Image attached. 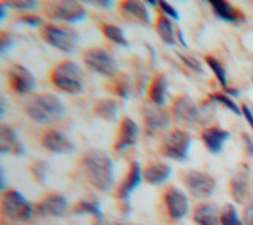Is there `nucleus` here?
<instances>
[{
    "label": "nucleus",
    "mask_w": 253,
    "mask_h": 225,
    "mask_svg": "<svg viewBox=\"0 0 253 225\" xmlns=\"http://www.w3.org/2000/svg\"><path fill=\"white\" fill-rule=\"evenodd\" d=\"M164 203H166L169 216L175 221L186 218V214L189 213V200L186 194L175 186L164 192Z\"/></svg>",
    "instance_id": "obj_12"
},
{
    "label": "nucleus",
    "mask_w": 253,
    "mask_h": 225,
    "mask_svg": "<svg viewBox=\"0 0 253 225\" xmlns=\"http://www.w3.org/2000/svg\"><path fill=\"white\" fill-rule=\"evenodd\" d=\"M228 138L230 133L227 130L217 129V127H208L202 133V139L211 153H219L223 147V144L228 141Z\"/></svg>",
    "instance_id": "obj_19"
},
{
    "label": "nucleus",
    "mask_w": 253,
    "mask_h": 225,
    "mask_svg": "<svg viewBox=\"0 0 253 225\" xmlns=\"http://www.w3.org/2000/svg\"><path fill=\"white\" fill-rule=\"evenodd\" d=\"M192 144V138L184 130H172L169 135L164 136L161 144V152L175 161H184L189 155V149Z\"/></svg>",
    "instance_id": "obj_6"
},
{
    "label": "nucleus",
    "mask_w": 253,
    "mask_h": 225,
    "mask_svg": "<svg viewBox=\"0 0 253 225\" xmlns=\"http://www.w3.org/2000/svg\"><path fill=\"white\" fill-rule=\"evenodd\" d=\"M222 211L214 203H200L194 210V221L199 225H220Z\"/></svg>",
    "instance_id": "obj_20"
},
{
    "label": "nucleus",
    "mask_w": 253,
    "mask_h": 225,
    "mask_svg": "<svg viewBox=\"0 0 253 225\" xmlns=\"http://www.w3.org/2000/svg\"><path fill=\"white\" fill-rule=\"evenodd\" d=\"M184 184L196 199H208L216 191V180L205 172H188L184 175Z\"/></svg>",
    "instance_id": "obj_10"
},
{
    "label": "nucleus",
    "mask_w": 253,
    "mask_h": 225,
    "mask_svg": "<svg viewBox=\"0 0 253 225\" xmlns=\"http://www.w3.org/2000/svg\"><path fill=\"white\" fill-rule=\"evenodd\" d=\"M247 177L244 174H238L235 179L231 180V195L238 203H242L247 197Z\"/></svg>",
    "instance_id": "obj_28"
},
{
    "label": "nucleus",
    "mask_w": 253,
    "mask_h": 225,
    "mask_svg": "<svg viewBox=\"0 0 253 225\" xmlns=\"http://www.w3.org/2000/svg\"><path fill=\"white\" fill-rule=\"evenodd\" d=\"M25 113L36 124H55L66 116V106L52 94H38L25 103Z\"/></svg>",
    "instance_id": "obj_2"
},
{
    "label": "nucleus",
    "mask_w": 253,
    "mask_h": 225,
    "mask_svg": "<svg viewBox=\"0 0 253 225\" xmlns=\"http://www.w3.org/2000/svg\"><path fill=\"white\" fill-rule=\"evenodd\" d=\"M79 33L72 27L56 25V24H45L42 27V39L48 44L55 47L56 50H61L64 53L75 52L79 45Z\"/></svg>",
    "instance_id": "obj_4"
},
{
    "label": "nucleus",
    "mask_w": 253,
    "mask_h": 225,
    "mask_svg": "<svg viewBox=\"0 0 253 225\" xmlns=\"http://www.w3.org/2000/svg\"><path fill=\"white\" fill-rule=\"evenodd\" d=\"M102 32L105 35V38H108L111 43L114 44H119L122 47H128L130 43L126 41V38L122 32V28L118 27V25H114V24H103L102 25Z\"/></svg>",
    "instance_id": "obj_29"
},
{
    "label": "nucleus",
    "mask_w": 253,
    "mask_h": 225,
    "mask_svg": "<svg viewBox=\"0 0 253 225\" xmlns=\"http://www.w3.org/2000/svg\"><path fill=\"white\" fill-rule=\"evenodd\" d=\"M157 32L160 38L163 39V43H166L169 45L175 44V32H173V24L169 17L164 14H160L157 19Z\"/></svg>",
    "instance_id": "obj_27"
},
{
    "label": "nucleus",
    "mask_w": 253,
    "mask_h": 225,
    "mask_svg": "<svg viewBox=\"0 0 253 225\" xmlns=\"http://www.w3.org/2000/svg\"><path fill=\"white\" fill-rule=\"evenodd\" d=\"M13 45V36L11 35H3L2 38V53H6Z\"/></svg>",
    "instance_id": "obj_39"
},
{
    "label": "nucleus",
    "mask_w": 253,
    "mask_h": 225,
    "mask_svg": "<svg viewBox=\"0 0 253 225\" xmlns=\"http://www.w3.org/2000/svg\"><path fill=\"white\" fill-rule=\"evenodd\" d=\"M244 225H253V194L250 195L244 210Z\"/></svg>",
    "instance_id": "obj_38"
},
{
    "label": "nucleus",
    "mask_w": 253,
    "mask_h": 225,
    "mask_svg": "<svg viewBox=\"0 0 253 225\" xmlns=\"http://www.w3.org/2000/svg\"><path fill=\"white\" fill-rule=\"evenodd\" d=\"M2 153H14L21 155L24 153L22 144L19 141V136L13 127L2 124Z\"/></svg>",
    "instance_id": "obj_22"
},
{
    "label": "nucleus",
    "mask_w": 253,
    "mask_h": 225,
    "mask_svg": "<svg viewBox=\"0 0 253 225\" xmlns=\"http://www.w3.org/2000/svg\"><path fill=\"white\" fill-rule=\"evenodd\" d=\"M45 13L55 21L66 24L80 22L86 17V9L80 2L75 0H63V2H50L45 5Z\"/></svg>",
    "instance_id": "obj_7"
},
{
    "label": "nucleus",
    "mask_w": 253,
    "mask_h": 225,
    "mask_svg": "<svg viewBox=\"0 0 253 225\" xmlns=\"http://www.w3.org/2000/svg\"><path fill=\"white\" fill-rule=\"evenodd\" d=\"M144 122L150 133L168 129L170 124V116L166 110L158 105H145L144 106Z\"/></svg>",
    "instance_id": "obj_15"
},
{
    "label": "nucleus",
    "mask_w": 253,
    "mask_h": 225,
    "mask_svg": "<svg viewBox=\"0 0 253 225\" xmlns=\"http://www.w3.org/2000/svg\"><path fill=\"white\" fill-rule=\"evenodd\" d=\"M92 5H97V6H111V2H95Z\"/></svg>",
    "instance_id": "obj_45"
},
{
    "label": "nucleus",
    "mask_w": 253,
    "mask_h": 225,
    "mask_svg": "<svg viewBox=\"0 0 253 225\" xmlns=\"http://www.w3.org/2000/svg\"><path fill=\"white\" fill-rule=\"evenodd\" d=\"M210 5L212 8L214 14H216L219 19H222V21L233 22V24L239 22L241 14L231 3L225 2V0H212V2H210Z\"/></svg>",
    "instance_id": "obj_24"
},
{
    "label": "nucleus",
    "mask_w": 253,
    "mask_h": 225,
    "mask_svg": "<svg viewBox=\"0 0 253 225\" xmlns=\"http://www.w3.org/2000/svg\"><path fill=\"white\" fill-rule=\"evenodd\" d=\"M205 61H207V64L211 67V71L214 72L216 78L220 82V85L227 90L228 86H227V72H225V67H223L222 63H220L219 60H216L214 56H207V58H205Z\"/></svg>",
    "instance_id": "obj_30"
},
{
    "label": "nucleus",
    "mask_w": 253,
    "mask_h": 225,
    "mask_svg": "<svg viewBox=\"0 0 253 225\" xmlns=\"http://www.w3.org/2000/svg\"><path fill=\"white\" fill-rule=\"evenodd\" d=\"M2 210L5 218L14 222H27L33 218L35 207L19 191H5L2 199Z\"/></svg>",
    "instance_id": "obj_5"
},
{
    "label": "nucleus",
    "mask_w": 253,
    "mask_h": 225,
    "mask_svg": "<svg viewBox=\"0 0 253 225\" xmlns=\"http://www.w3.org/2000/svg\"><path fill=\"white\" fill-rule=\"evenodd\" d=\"M211 100H212V102H217V103H222L223 106H227V108H228L230 111H233V113L238 114V116L242 114V110L236 105V102L233 100L231 97L225 95V94H212V95H211Z\"/></svg>",
    "instance_id": "obj_33"
},
{
    "label": "nucleus",
    "mask_w": 253,
    "mask_h": 225,
    "mask_svg": "<svg viewBox=\"0 0 253 225\" xmlns=\"http://www.w3.org/2000/svg\"><path fill=\"white\" fill-rule=\"evenodd\" d=\"M114 225H124V224H114Z\"/></svg>",
    "instance_id": "obj_47"
},
{
    "label": "nucleus",
    "mask_w": 253,
    "mask_h": 225,
    "mask_svg": "<svg viewBox=\"0 0 253 225\" xmlns=\"http://www.w3.org/2000/svg\"><path fill=\"white\" fill-rule=\"evenodd\" d=\"M149 97H150V100H152L153 105L163 106L164 103H166V99H168V78L164 77L163 74L155 75L153 82L150 85Z\"/></svg>",
    "instance_id": "obj_23"
},
{
    "label": "nucleus",
    "mask_w": 253,
    "mask_h": 225,
    "mask_svg": "<svg viewBox=\"0 0 253 225\" xmlns=\"http://www.w3.org/2000/svg\"><path fill=\"white\" fill-rule=\"evenodd\" d=\"M84 64L89 67L92 72H97L103 77H116L118 74V64L111 53L103 48H89L83 55Z\"/></svg>",
    "instance_id": "obj_9"
},
{
    "label": "nucleus",
    "mask_w": 253,
    "mask_h": 225,
    "mask_svg": "<svg viewBox=\"0 0 253 225\" xmlns=\"http://www.w3.org/2000/svg\"><path fill=\"white\" fill-rule=\"evenodd\" d=\"M144 179V171L141 168V164L139 163H131L130 166V171L128 174H126V179L124 180V183L121 184V188L118 191V195H119V199L124 200V202H128L130 199V195L134 192V189L139 186L141 181Z\"/></svg>",
    "instance_id": "obj_17"
},
{
    "label": "nucleus",
    "mask_w": 253,
    "mask_h": 225,
    "mask_svg": "<svg viewBox=\"0 0 253 225\" xmlns=\"http://www.w3.org/2000/svg\"><path fill=\"white\" fill-rule=\"evenodd\" d=\"M94 111L95 114L102 117V119L105 121H116L118 119V103H116L114 100H110V99H102L95 103L94 106Z\"/></svg>",
    "instance_id": "obj_26"
},
{
    "label": "nucleus",
    "mask_w": 253,
    "mask_h": 225,
    "mask_svg": "<svg viewBox=\"0 0 253 225\" xmlns=\"http://www.w3.org/2000/svg\"><path fill=\"white\" fill-rule=\"evenodd\" d=\"M172 175V168L164 163H152L144 169V180L152 186H158L168 181Z\"/></svg>",
    "instance_id": "obj_21"
},
{
    "label": "nucleus",
    "mask_w": 253,
    "mask_h": 225,
    "mask_svg": "<svg viewBox=\"0 0 253 225\" xmlns=\"http://www.w3.org/2000/svg\"><path fill=\"white\" fill-rule=\"evenodd\" d=\"M139 138V127L130 117H124L121 122V130H119V138L118 142L114 144L116 152H124L125 149L133 147L138 142Z\"/></svg>",
    "instance_id": "obj_16"
},
{
    "label": "nucleus",
    "mask_w": 253,
    "mask_h": 225,
    "mask_svg": "<svg viewBox=\"0 0 253 225\" xmlns=\"http://www.w3.org/2000/svg\"><path fill=\"white\" fill-rule=\"evenodd\" d=\"M83 172L94 188L102 192H108L114 186V163L111 156L103 150L86 152L83 160Z\"/></svg>",
    "instance_id": "obj_1"
},
{
    "label": "nucleus",
    "mask_w": 253,
    "mask_h": 225,
    "mask_svg": "<svg viewBox=\"0 0 253 225\" xmlns=\"http://www.w3.org/2000/svg\"><path fill=\"white\" fill-rule=\"evenodd\" d=\"M41 142L42 145L50 150L52 153H61V155H69L75 150V145L74 142L67 138V136L60 132V130H55V129H50L47 130L42 138H41Z\"/></svg>",
    "instance_id": "obj_13"
},
{
    "label": "nucleus",
    "mask_w": 253,
    "mask_h": 225,
    "mask_svg": "<svg viewBox=\"0 0 253 225\" xmlns=\"http://www.w3.org/2000/svg\"><path fill=\"white\" fill-rule=\"evenodd\" d=\"M74 214H80V216H83V214H89V216H92L95 219V225L103 224V213H102L100 205L97 202L83 200L80 203H77L74 208Z\"/></svg>",
    "instance_id": "obj_25"
},
{
    "label": "nucleus",
    "mask_w": 253,
    "mask_h": 225,
    "mask_svg": "<svg viewBox=\"0 0 253 225\" xmlns=\"http://www.w3.org/2000/svg\"><path fill=\"white\" fill-rule=\"evenodd\" d=\"M113 91L118 94L121 99H128L130 91H131V85L128 77H118V80L113 83Z\"/></svg>",
    "instance_id": "obj_32"
},
{
    "label": "nucleus",
    "mask_w": 253,
    "mask_h": 225,
    "mask_svg": "<svg viewBox=\"0 0 253 225\" xmlns=\"http://www.w3.org/2000/svg\"><path fill=\"white\" fill-rule=\"evenodd\" d=\"M205 108H207V103L203 106H197L191 97L183 95L173 103L172 114L178 124L192 127V125L202 122V117L205 114Z\"/></svg>",
    "instance_id": "obj_8"
},
{
    "label": "nucleus",
    "mask_w": 253,
    "mask_h": 225,
    "mask_svg": "<svg viewBox=\"0 0 253 225\" xmlns=\"http://www.w3.org/2000/svg\"><path fill=\"white\" fill-rule=\"evenodd\" d=\"M2 189L6 191V171L2 168Z\"/></svg>",
    "instance_id": "obj_42"
},
{
    "label": "nucleus",
    "mask_w": 253,
    "mask_h": 225,
    "mask_svg": "<svg viewBox=\"0 0 253 225\" xmlns=\"http://www.w3.org/2000/svg\"><path fill=\"white\" fill-rule=\"evenodd\" d=\"M5 113H6V99L2 97V116H5Z\"/></svg>",
    "instance_id": "obj_44"
},
{
    "label": "nucleus",
    "mask_w": 253,
    "mask_h": 225,
    "mask_svg": "<svg viewBox=\"0 0 253 225\" xmlns=\"http://www.w3.org/2000/svg\"><path fill=\"white\" fill-rule=\"evenodd\" d=\"M0 8H2V13H0V19H5V16H6V3L5 2H2V5H0Z\"/></svg>",
    "instance_id": "obj_43"
},
{
    "label": "nucleus",
    "mask_w": 253,
    "mask_h": 225,
    "mask_svg": "<svg viewBox=\"0 0 253 225\" xmlns=\"http://www.w3.org/2000/svg\"><path fill=\"white\" fill-rule=\"evenodd\" d=\"M244 142L247 144V149H249V152H250V155L253 156V142H252V139H250V136H244Z\"/></svg>",
    "instance_id": "obj_41"
},
{
    "label": "nucleus",
    "mask_w": 253,
    "mask_h": 225,
    "mask_svg": "<svg viewBox=\"0 0 253 225\" xmlns=\"http://www.w3.org/2000/svg\"><path fill=\"white\" fill-rule=\"evenodd\" d=\"M158 6L161 8V13L166 16V17H169V19H175V21H178L180 19V14H178V11L175 9L170 3H168V2H158Z\"/></svg>",
    "instance_id": "obj_36"
},
{
    "label": "nucleus",
    "mask_w": 253,
    "mask_h": 225,
    "mask_svg": "<svg viewBox=\"0 0 253 225\" xmlns=\"http://www.w3.org/2000/svg\"><path fill=\"white\" fill-rule=\"evenodd\" d=\"M122 14L130 19L131 22H136L139 25H149L150 24V13L145 8V3L138 2V0H126L119 5Z\"/></svg>",
    "instance_id": "obj_18"
},
{
    "label": "nucleus",
    "mask_w": 253,
    "mask_h": 225,
    "mask_svg": "<svg viewBox=\"0 0 253 225\" xmlns=\"http://www.w3.org/2000/svg\"><path fill=\"white\" fill-rule=\"evenodd\" d=\"M242 114L246 116L247 122L250 124V127L253 129V113H252V110L249 108V105H244V106H242Z\"/></svg>",
    "instance_id": "obj_40"
},
{
    "label": "nucleus",
    "mask_w": 253,
    "mask_h": 225,
    "mask_svg": "<svg viewBox=\"0 0 253 225\" xmlns=\"http://www.w3.org/2000/svg\"><path fill=\"white\" fill-rule=\"evenodd\" d=\"M6 80L9 88L17 94H28L35 90L33 74L21 64H11L6 71Z\"/></svg>",
    "instance_id": "obj_11"
},
{
    "label": "nucleus",
    "mask_w": 253,
    "mask_h": 225,
    "mask_svg": "<svg viewBox=\"0 0 253 225\" xmlns=\"http://www.w3.org/2000/svg\"><path fill=\"white\" fill-rule=\"evenodd\" d=\"M50 82L55 88L67 94H79L84 86L82 67L74 61H63L56 64L50 72Z\"/></svg>",
    "instance_id": "obj_3"
},
{
    "label": "nucleus",
    "mask_w": 253,
    "mask_h": 225,
    "mask_svg": "<svg viewBox=\"0 0 253 225\" xmlns=\"http://www.w3.org/2000/svg\"><path fill=\"white\" fill-rule=\"evenodd\" d=\"M19 22L27 24L28 27H38V25H41L42 19L40 16H36V14H25L22 17H19Z\"/></svg>",
    "instance_id": "obj_37"
},
{
    "label": "nucleus",
    "mask_w": 253,
    "mask_h": 225,
    "mask_svg": "<svg viewBox=\"0 0 253 225\" xmlns=\"http://www.w3.org/2000/svg\"><path fill=\"white\" fill-rule=\"evenodd\" d=\"M220 225H244V222L239 219L236 208L233 207V205H227V207L222 210Z\"/></svg>",
    "instance_id": "obj_31"
},
{
    "label": "nucleus",
    "mask_w": 253,
    "mask_h": 225,
    "mask_svg": "<svg viewBox=\"0 0 253 225\" xmlns=\"http://www.w3.org/2000/svg\"><path fill=\"white\" fill-rule=\"evenodd\" d=\"M178 56H180V60L183 61V64L184 66H188L191 71H194V72H197V74H200V75H203V66H202V63L197 60V58H194V56H188V55H183V53H178Z\"/></svg>",
    "instance_id": "obj_35"
},
{
    "label": "nucleus",
    "mask_w": 253,
    "mask_h": 225,
    "mask_svg": "<svg viewBox=\"0 0 253 225\" xmlns=\"http://www.w3.org/2000/svg\"><path fill=\"white\" fill-rule=\"evenodd\" d=\"M178 38H180V43H181L183 45H186V41H184V35H183L181 30H178Z\"/></svg>",
    "instance_id": "obj_46"
},
{
    "label": "nucleus",
    "mask_w": 253,
    "mask_h": 225,
    "mask_svg": "<svg viewBox=\"0 0 253 225\" xmlns=\"http://www.w3.org/2000/svg\"><path fill=\"white\" fill-rule=\"evenodd\" d=\"M5 3L8 8L17 9V11H32L38 5L35 0H8Z\"/></svg>",
    "instance_id": "obj_34"
},
{
    "label": "nucleus",
    "mask_w": 253,
    "mask_h": 225,
    "mask_svg": "<svg viewBox=\"0 0 253 225\" xmlns=\"http://www.w3.org/2000/svg\"><path fill=\"white\" fill-rule=\"evenodd\" d=\"M36 211L41 216H52V218H61L64 216V213L67 211V199L63 194H48L38 203Z\"/></svg>",
    "instance_id": "obj_14"
}]
</instances>
